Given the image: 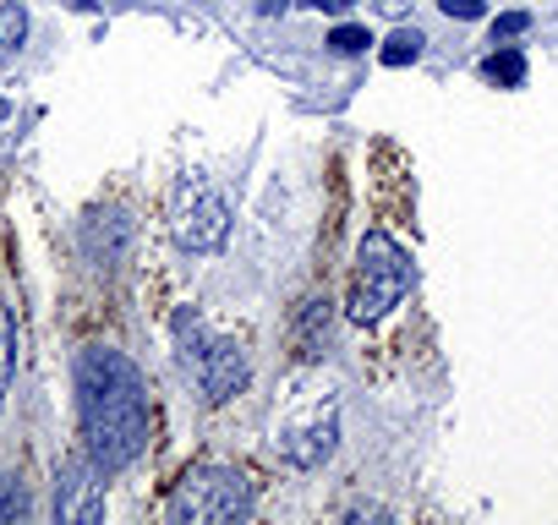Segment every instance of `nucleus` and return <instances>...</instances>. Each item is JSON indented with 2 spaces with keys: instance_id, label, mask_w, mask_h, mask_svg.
<instances>
[{
  "instance_id": "17",
  "label": "nucleus",
  "mask_w": 558,
  "mask_h": 525,
  "mask_svg": "<svg viewBox=\"0 0 558 525\" xmlns=\"http://www.w3.org/2000/svg\"><path fill=\"white\" fill-rule=\"evenodd\" d=\"M307 7H313V12H329V17H345L356 0H307Z\"/></svg>"
},
{
  "instance_id": "9",
  "label": "nucleus",
  "mask_w": 558,
  "mask_h": 525,
  "mask_svg": "<svg viewBox=\"0 0 558 525\" xmlns=\"http://www.w3.org/2000/svg\"><path fill=\"white\" fill-rule=\"evenodd\" d=\"M422 50H427V34L422 28H395L378 56H384V66H411V61H422Z\"/></svg>"
},
{
  "instance_id": "12",
  "label": "nucleus",
  "mask_w": 558,
  "mask_h": 525,
  "mask_svg": "<svg viewBox=\"0 0 558 525\" xmlns=\"http://www.w3.org/2000/svg\"><path fill=\"white\" fill-rule=\"evenodd\" d=\"M28 39V7H23V0H7V7H0V50H17Z\"/></svg>"
},
{
  "instance_id": "15",
  "label": "nucleus",
  "mask_w": 558,
  "mask_h": 525,
  "mask_svg": "<svg viewBox=\"0 0 558 525\" xmlns=\"http://www.w3.org/2000/svg\"><path fill=\"white\" fill-rule=\"evenodd\" d=\"M531 28V12H504V17H493V45L498 39H514V34H525Z\"/></svg>"
},
{
  "instance_id": "4",
  "label": "nucleus",
  "mask_w": 558,
  "mask_h": 525,
  "mask_svg": "<svg viewBox=\"0 0 558 525\" xmlns=\"http://www.w3.org/2000/svg\"><path fill=\"white\" fill-rule=\"evenodd\" d=\"M56 520L66 525H94L105 520V471L94 465V454H72L56 476Z\"/></svg>"
},
{
  "instance_id": "3",
  "label": "nucleus",
  "mask_w": 558,
  "mask_h": 525,
  "mask_svg": "<svg viewBox=\"0 0 558 525\" xmlns=\"http://www.w3.org/2000/svg\"><path fill=\"white\" fill-rule=\"evenodd\" d=\"M252 514V481L235 465H192L175 481L170 520L175 525H230Z\"/></svg>"
},
{
  "instance_id": "11",
  "label": "nucleus",
  "mask_w": 558,
  "mask_h": 525,
  "mask_svg": "<svg viewBox=\"0 0 558 525\" xmlns=\"http://www.w3.org/2000/svg\"><path fill=\"white\" fill-rule=\"evenodd\" d=\"M12 367H17V318L0 307V405H7V389H12Z\"/></svg>"
},
{
  "instance_id": "10",
  "label": "nucleus",
  "mask_w": 558,
  "mask_h": 525,
  "mask_svg": "<svg viewBox=\"0 0 558 525\" xmlns=\"http://www.w3.org/2000/svg\"><path fill=\"white\" fill-rule=\"evenodd\" d=\"M482 72H487L498 88H520V83H525V56H520L514 45H498V50L482 61Z\"/></svg>"
},
{
  "instance_id": "2",
  "label": "nucleus",
  "mask_w": 558,
  "mask_h": 525,
  "mask_svg": "<svg viewBox=\"0 0 558 525\" xmlns=\"http://www.w3.org/2000/svg\"><path fill=\"white\" fill-rule=\"evenodd\" d=\"M411 291V257L389 230H367L356 246V280H351V318L378 323L389 318Z\"/></svg>"
},
{
  "instance_id": "19",
  "label": "nucleus",
  "mask_w": 558,
  "mask_h": 525,
  "mask_svg": "<svg viewBox=\"0 0 558 525\" xmlns=\"http://www.w3.org/2000/svg\"><path fill=\"white\" fill-rule=\"evenodd\" d=\"M378 7H384L389 17H400V12H405V0H378Z\"/></svg>"
},
{
  "instance_id": "13",
  "label": "nucleus",
  "mask_w": 558,
  "mask_h": 525,
  "mask_svg": "<svg viewBox=\"0 0 558 525\" xmlns=\"http://www.w3.org/2000/svg\"><path fill=\"white\" fill-rule=\"evenodd\" d=\"M23 514H28V487H23V476H0V525L23 520Z\"/></svg>"
},
{
  "instance_id": "14",
  "label": "nucleus",
  "mask_w": 558,
  "mask_h": 525,
  "mask_svg": "<svg viewBox=\"0 0 558 525\" xmlns=\"http://www.w3.org/2000/svg\"><path fill=\"white\" fill-rule=\"evenodd\" d=\"M367 45H373V39H367V28H356V23H340V28L329 34V50H335V56H362Z\"/></svg>"
},
{
  "instance_id": "16",
  "label": "nucleus",
  "mask_w": 558,
  "mask_h": 525,
  "mask_svg": "<svg viewBox=\"0 0 558 525\" xmlns=\"http://www.w3.org/2000/svg\"><path fill=\"white\" fill-rule=\"evenodd\" d=\"M444 12H449V17H460V23H476L487 7H482V0H444Z\"/></svg>"
},
{
  "instance_id": "1",
  "label": "nucleus",
  "mask_w": 558,
  "mask_h": 525,
  "mask_svg": "<svg viewBox=\"0 0 558 525\" xmlns=\"http://www.w3.org/2000/svg\"><path fill=\"white\" fill-rule=\"evenodd\" d=\"M77 416H83V449L105 476L126 471L148 449V383L143 373L110 351L88 345L77 356Z\"/></svg>"
},
{
  "instance_id": "20",
  "label": "nucleus",
  "mask_w": 558,
  "mask_h": 525,
  "mask_svg": "<svg viewBox=\"0 0 558 525\" xmlns=\"http://www.w3.org/2000/svg\"><path fill=\"white\" fill-rule=\"evenodd\" d=\"M7 115H12V105H7V99H0V121H7Z\"/></svg>"
},
{
  "instance_id": "8",
  "label": "nucleus",
  "mask_w": 558,
  "mask_h": 525,
  "mask_svg": "<svg viewBox=\"0 0 558 525\" xmlns=\"http://www.w3.org/2000/svg\"><path fill=\"white\" fill-rule=\"evenodd\" d=\"M324 334H329V296H313V302L302 307V334H296V351H302V356H318Z\"/></svg>"
},
{
  "instance_id": "7",
  "label": "nucleus",
  "mask_w": 558,
  "mask_h": 525,
  "mask_svg": "<svg viewBox=\"0 0 558 525\" xmlns=\"http://www.w3.org/2000/svg\"><path fill=\"white\" fill-rule=\"evenodd\" d=\"M335 443H340V416L329 411V416H318V422L286 432V460L302 465V471H318V465L335 454Z\"/></svg>"
},
{
  "instance_id": "5",
  "label": "nucleus",
  "mask_w": 558,
  "mask_h": 525,
  "mask_svg": "<svg viewBox=\"0 0 558 525\" xmlns=\"http://www.w3.org/2000/svg\"><path fill=\"white\" fill-rule=\"evenodd\" d=\"M186 367L197 373V389H203V400H208V405H225V400H230V394H241V389H246V378H252L246 351H241L235 340H208V345L186 351Z\"/></svg>"
},
{
  "instance_id": "6",
  "label": "nucleus",
  "mask_w": 558,
  "mask_h": 525,
  "mask_svg": "<svg viewBox=\"0 0 558 525\" xmlns=\"http://www.w3.org/2000/svg\"><path fill=\"white\" fill-rule=\"evenodd\" d=\"M175 235H181L186 252H219L225 235H230V203H225L219 192H197L192 208H181Z\"/></svg>"
},
{
  "instance_id": "18",
  "label": "nucleus",
  "mask_w": 558,
  "mask_h": 525,
  "mask_svg": "<svg viewBox=\"0 0 558 525\" xmlns=\"http://www.w3.org/2000/svg\"><path fill=\"white\" fill-rule=\"evenodd\" d=\"M286 7H291V0H257V12H263V17H279Z\"/></svg>"
}]
</instances>
